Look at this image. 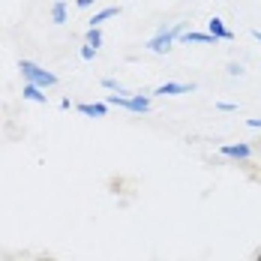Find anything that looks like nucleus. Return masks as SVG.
Listing matches in <instances>:
<instances>
[{"mask_svg": "<svg viewBox=\"0 0 261 261\" xmlns=\"http://www.w3.org/2000/svg\"><path fill=\"white\" fill-rule=\"evenodd\" d=\"M18 69H21L24 84H36L39 90H45V87H54V84H57V75L48 72V69H42V66H39V63H33V60H21V63H18Z\"/></svg>", "mask_w": 261, "mask_h": 261, "instance_id": "obj_1", "label": "nucleus"}, {"mask_svg": "<svg viewBox=\"0 0 261 261\" xmlns=\"http://www.w3.org/2000/svg\"><path fill=\"white\" fill-rule=\"evenodd\" d=\"M105 105H114V108H126V111H135V114H144L150 108V99L147 96H123V93H108Z\"/></svg>", "mask_w": 261, "mask_h": 261, "instance_id": "obj_2", "label": "nucleus"}, {"mask_svg": "<svg viewBox=\"0 0 261 261\" xmlns=\"http://www.w3.org/2000/svg\"><path fill=\"white\" fill-rule=\"evenodd\" d=\"M180 33H183V24H174V27H168V30H159L156 36L147 42V51H153V54H168V51H171V42H174Z\"/></svg>", "mask_w": 261, "mask_h": 261, "instance_id": "obj_3", "label": "nucleus"}, {"mask_svg": "<svg viewBox=\"0 0 261 261\" xmlns=\"http://www.w3.org/2000/svg\"><path fill=\"white\" fill-rule=\"evenodd\" d=\"M207 33L213 36V39H222V42H231V39H234V30H228L225 21H222V18H216V15L207 21Z\"/></svg>", "mask_w": 261, "mask_h": 261, "instance_id": "obj_4", "label": "nucleus"}, {"mask_svg": "<svg viewBox=\"0 0 261 261\" xmlns=\"http://www.w3.org/2000/svg\"><path fill=\"white\" fill-rule=\"evenodd\" d=\"M195 84H180V81H165L162 87H156L159 96H180V93H192Z\"/></svg>", "mask_w": 261, "mask_h": 261, "instance_id": "obj_5", "label": "nucleus"}, {"mask_svg": "<svg viewBox=\"0 0 261 261\" xmlns=\"http://www.w3.org/2000/svg\"><path fill=\"white\" fill-rule=\"evenodd\" d=\"M180 42H186V45H213L216 39H213L210 33H198V30H186V33H180Z\"/></svg>", "mask_w": 261, "mask_h": 261, "instance_id": "obj_6", "label": "nucleus"}, {"mask_svg": "<svg viewBox=\"0 0 261 261\" xmlns=\"http://www.w3.org/2000/svg\"><path fill=\"white\" fill-rule=\"evenodd\" d=\"M249 153H252L249 144H225L222 147V156H231V159H246Z\"/></svg>", "mask_w": 261, "mask_h": 261, "instance_id": "obj_7", "label": "nucleus"}, {"mask_svg": "<svg viewBox=\"0 0 261 261\" xmlns=\"http://www.w3.org/2000/svg\"><path fill=\"white\" fill-rule=\"evenodd\" d=\"M79 111L81 114H87V117H105V111H108V105H102V102H81L79 105Z\"/></svg>", "mask_w": 261, "mask_h": 261, "instance_id": "obj_8", "label": "nucleus"}, {"mask_svg": "<svg viewBox=\"0 0 261 261\" xmlns=\"http://www.w3.org/2000/svg\"><path fill=\"white\" fill-rule=\"evenodd\" d=\"M117 12H120L117 6H108V9H102V12H96V15L90 18V27H99V24H102V21H108V18H114Z\"/></svg>", "mask_w": 261, "mask_h": 261, "instance_id": "obj_9", "label": "nucleus"}, {"mask_svg": "<svg viewBox=\"0 0 261 261\" xmlns=\"http://www.w3.org/2000/svg\"><path fill=\"white\" fill-rule=\"evenodd\" d=\"M21 96H24V99H30V102H45V93H39V87H36V84H24Z\"/></svg>", "mask_w": 261, "mask_h": 261, "instance_id": "obj_10", "label": "nucleus"}, {"mask_svg": "<svg viewBox=\"0 0 261 261\" xmlns=\"http://www.w3.org/2000/svg\"><path fill=\"white\" fill-rule=\"evenodd\" d=\"M51 21L54 24H63L66 21V3H54L51 6Z\"/></svg>", "mask_w": 261, "mask_h": 261, "instance_id": "obj_11", "label": "nucleus"}, {"mask_svg": "<svg viewBox=\"0 0 261 261\" xmlns=\"http://www.w3.org/2000/svg\"><path fill=\"white\" fill-rule=\"evenodd\" d=\"M99 42H102L99 27H90V30H87V45H90V48H99Z\"/></svg>", "mask_w": 261, "mask_h": 261, "instance_id": "obj_12", "label": "nucleus"}, {"mask_svg": "<svg viewBox=\"0 0 261 261\" xmlns=\"http://www.w3.org/2000/svg\"><path fill=\"white\" fill-rule=\"evenodd\" d=\"M81 57H84V60H93V57H96V48H90V45H81Z\"/></svg>", "mask_w": 261, "mask_h": 261, "instance_id": "obj_13", "label": "nucleus"}, {"mask_svg": "<svg viewBox=\"0 0 261 261\" xmlns=\"http://www.w3.org/2000/svg\"><path fill=\"white\" fill-rule=\"evenodd\" d=\"M102 87H108V90H117V93H123V90L117 87V81H114V79H105V81H102Z\"/></svg>", "mask_w": 261, "mask_h": 261, "instance_id": "obj_14", "label": "nucleus"}, {"mask_svg": "<svg viewBox=\"0 0 261 261\" xmlns=\"http://www.w3.org/2000/svg\"><path fill=\"white\" fill-rule=\"evenodd\" d=\"M240 72H243L240 63H228V75H240Z\"/></svg>", "mask_w": 261, "mask_h": 261, "instance_id": "obj_15", "label": "nucleus"}, {"mask_svg": "<svg viewBox=\"0 0 261 261\" xmlns=\"http://www.w3.org/2000/svg\"><path fill=\"white\" fill-rule=\"evenodd\" d=\"M216 108H219V111H234V105H231V102H219Z\"/></svg>", "mask_w": 261, "mask_h": 261, "instance_id": "obj_16", "label": "nucleus"}, {"mask_svg": "<svg viewBox=\"0 0 261 261\" xmlns=\"http://www.w3.org/2000/svg\"><path fill=\"white\" fill-rule=\"evenodd\" d=\"M246 123H249L252 129H261V120H258V117H252V120H246Z\"/></svg>", "mask_w": 261, "mask_h": 261, "instance_id": "obj_17", "label": "nucleus"}, {"mask_svg": "<svg viewBox=\"0 0 261 261\" xmlns=\"http://www.w3.org/2000/svg\"><path fill=\"white\" fill-rule=\"evenodd\" d=\"M79 6H90V3H96V0H75Z\"/></svg>", "mask_w": 261, "mask_h": 261, "instance_id": "obj_18", "label": "nucleus"}, {"mask_svg": "<svg viewBox=\"0 0 261 261\" xmlns=\"http://www.w3.org/2000/svg\"><path fill=\"white\" fill-rule=\"evenodd\" d=\"M252 36H255V39L261 42V30H252Z\"/></svg>", "mask_w": 261, "mask_h": 261, "instance_id": "obj_19", "label": "nucleus"}, {"mask_svg": "<svg viewBox=\"0 0 261 261\" xmlns=\"http://www.w3.org/2000/svg\"><path fill=\"white\" fill-rule=\"evenodd\" d=\"M36 261H54V258H36Z\"/></svg>", "mask_w": 261, "mask_h": 261, "instance_id": "obj_20", "label": "nucleus"}, {"mask_svg": "<svg viewBox=\"0 0 261 261\" xmlns=\"http://www.w3.org/2000/svg\"><path fill=\"white\" fill-rule=\"evenodd\" d=\"M255 261H261V252H258V258H255Z\"/></svg>", "mask_w": 261, "mask_h": 261, "instance_id": "obj_21", "label": "nucleus"}]
</instances>
